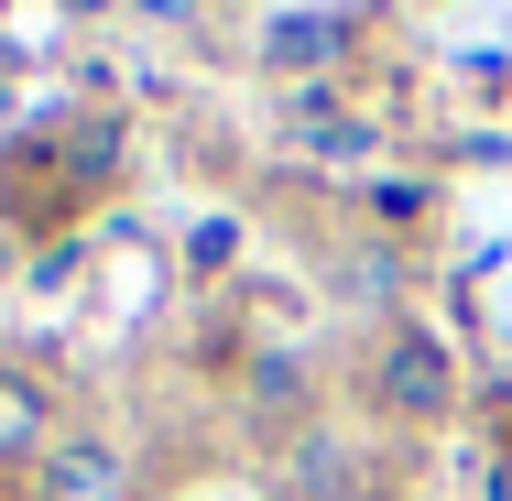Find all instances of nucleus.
<instances>
[{"mask_svg":"<svg viewBox=\"0 0 512 501\" xmlns=\"http://www.w3.org/2000/svg\"><path fill=\"white\" fill-rule=\"evenodd\" d=\"M77 414L55 403V382L44 371H22V360H0V501L33 491V469L55 458V436H66Z\"/></svg>","mask_w":512,"mask_h":501,"instance_id":"obj_1","label":"nucleus"},{"mask_svg":"<svg viewBox=\"0 0 512 501\" xmlns=\"http://www.w3.org/2000/svg\"><path fill=\"white\" fill-rule=\"evenodd\" d=\"M371 403L404 414V425H436V414L458 403V371H447L436 327H393V338H382V360H371Z\"/></svg>","mask_w":512,"mask_h":501,"instance_id":"obj_2","label":"nucleus"},{"mask_svg":"<svg viewBox=\"0 0 512 501\" xmlns=\"http://www.w3.org/2000/svg\"><path fill=\"white\" fill-rule=\"evenodd\" d=\"M22 501H142V480H131V447H120L109 425H66Z\"/></svg>","mask_w":512,"mask_h":501,"instance_id":"obj_3","label":"nucleus"},{"mask_svg":"<svg viewBox=\"0 0 512 501\" xmlns=\"http://www.w3.org/2000/svg\"><path fill=\"white\" fill-rule=\"evenodd\" d=\"M284 491H295V501H360V458H349V436L306 425V436L284 447Z\"/></svg>","mask_w":512,"mask_h":501,"instance_id":"obj_4","label":"nucleus"}]
</instances>
